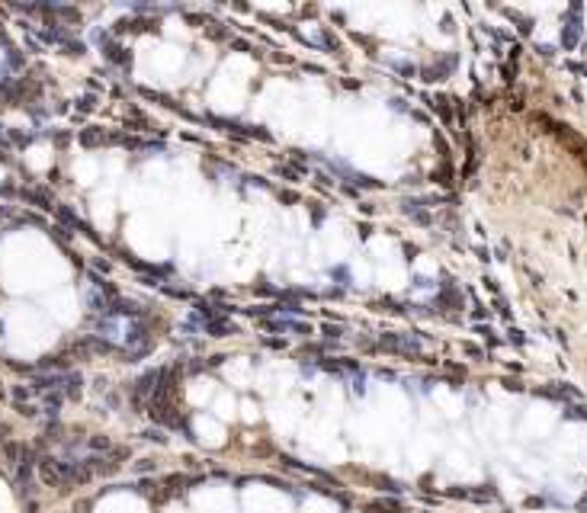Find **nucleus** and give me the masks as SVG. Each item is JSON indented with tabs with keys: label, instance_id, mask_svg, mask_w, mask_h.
<instances>
[{
	"label": "nucleus",
	"instance_id": "1",
	"mask_svg": "<svg viewBox=\"0 0 587 513\" xmlns=\"http://www.w3.org/2000/svg\"><path fill=\"white\" fill-rule=\"evenodd\" d=\"M577 39H581V7H571V20H568L565 32H562V42H565V48H574Z\"/></svg>",
	"mask_w": 587,
	"mask_h": 513
},
{
	"label": "nucleus",
	"instance_id": "2",
	"mask_svg": "<svg viewBox=\"0 0 587 513\" xmlns=\"http://www.w3.org/2000/svg\"><path fill=\"white\" fill-rule=\"evenodd\" d=\"M385 350H395V353H420V343L408 340V337H385Z\"/></svg>",
	"mask_w": 587,
	"mask_h": 513
}]
</instances>
